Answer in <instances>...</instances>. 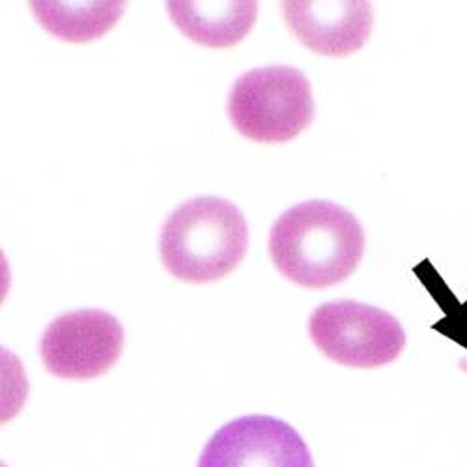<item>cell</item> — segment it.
<instances>
[{
  "mask_svg": "<svg viewBox=\"0 0 467 467\" xmlns=\"http://www.w3.org/2000/svg\"><path fill=\"white\" fill-rule=\"evenodd\" d=\"M365 253L358 217L329 201H306L286 210L271 226L269 256L281 274L310 290L346 281Z\"/></svg>",
  "mask_w": 467,
  "mask_h": 467,
  "instance_id": "6da1fadb",
  "label": "cell"
},
{
  "mask_svg": "<svg viewBox=\"0 0 467 467\" xmlns=\"http://www.w3.org/2000/svg\"><path fill=\"white\" fill-rule=\"evenodd\" d=\"M249 247L242 210L221 197H194L165 221L160 254L169 274L183 283L206 285L230 275Z\"/></svg>",
  "mask_w": 467,
  "mask_h": 467,
  "instance_id": "7a4b0ae2",
  "label": "cell"
},
{
  "mask_svg": "<svg viewBox=\"0 0 467 467\" xmlns=\"http://www.w3.org/2000/svg\"><path fill=\"white\" fill-rule=\"evenodd\" d=\"M226 110L238 133L262 144L296 139L317 114L306 75L292 66H265L240 75Z\"/></svg>",
  "mask_w": 467,
  "mask_h": 467,
  "instance_id": "3957f363",
  "label": "cell"
},
{
  "mask_svg": "<svg viewBox=\"0 0 467 467\" xmlns=\"http://www.w3.org/2000/svg\"><path fill=\"white\" fill-rule=\"evenodd\" d=\"M308 333L327 359L349 368L385 367L406 348V331L393 315L352 299L320 305Z\"/></svg>",
  "mask_w": 467,
  "mask_h": 467,
  "instance_id": "277c9868",
  "label": "cell"
},
{
  "mask_svg": "<svg viewBox=\"0 0 467 467\" xmlns=\"http://www.w3.org/2000/svg\"><path fill=\"white\" fill-rule=\"evenodd\" d=\"M124 327L107 310L83 308L53 320L40 342L46 368L62 379H92L120 359Z\"/></svg>",
  "mask_w": 467,
  "mask_h": 467,
  "instance_id": "5b68a950",
  "label": "cell"
},
{
  "mask_svg": "<svg viewBox=\"0 0 467 467\" xmlns=\"http://www.w3.org/2000/svg\"><path fill=\"white\" fill-rule=\"evenodd\" d=\"M199 467H315V462L294 426L271 415H245L219 428Z\"/></svg>",
  "mask_w": 467,
  "mask_h": 467,
  "instance_id": "8992f818",
  "label": "cell"
},
{
  "mask_svg": "<svg viewBox=\"0 0 467 467\" xmlns=\"http://www.w3.org/2000/svg\"><path fill=\"white\" fill-rule=\"evenodd\" d=\"M281 5L292 34L306 49L324 57L359 51L372 32V5L365 0H285Z\"/></svg>",
  "mask_w": 467,
  "mask_h": 467,
  "instance_id": "52a82bcc",
  "label": "cell"
},
{
  "mask_svg": "<svg viewBox=\"0 0 467 467\" xmlns=\"http://www.w3.org/2000/svg\"><path fill=\"white\" fill-rule=\"evenodd\" d=\"M167 12L176 28L191 42L228 49L238 46L251 32L258 16L254 0L201 3V0H169Z\"/></svg>",
  "mask_w": 467,
  "mask_h": 467,
  "instance_id": "ba28073f",
  "label": "cell"
},
{
  "mask_svg": "<svg viewBox=\"0 0 467 467\" xmlns=\"http://www.w3.org/2000/svg\"><path fill=\"white\" fill-rule=\"evenodd\" d=\"M28 6L42 28L69 44L98 40L120 21L126 10L122 0H96V3L32 0Z\"/></svg>",
  "mask_w": 467,
  "mask_h": 467,
  "instance_id": "9c48e42d",
  "label": "cell"
},
{
  "mask_svg": "<svg viewBox=\"0 0 467 467\" xmlns=\"http://www.w3.org/2000/svg\"><path fill=\"white\" fill-rule=\"evenodd\" d=\"M460 368L467 372V359H462V361H460Z\"/></svg>",
  "mask_w": 467,
  "mask_h": 467,
  "instance_id": "30bf717a",
  "label": "cell"
}]
</instances>
